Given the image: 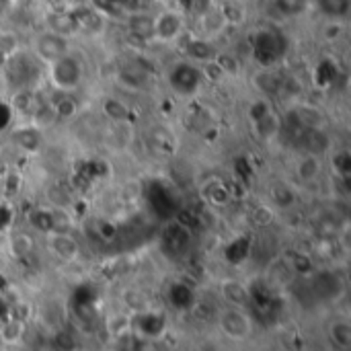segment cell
I'll list each match as a JSON object with an SVG mask.
<instances>
[{
  "label": "cell",
  "instance_id": "obj_1",
  "mask_svg": "<svg viewBox=\"0 0 351 351\" xmlns=\"http://www.w3.org/2000/svg\"><path fill=\"white\" fill-rule=\"evenodd\" d=\"M47 76L58 93H72L84 78V64L72 51L47 64Z\"/></svg>",
  "mask_w": 351,
  "mask_h": 351
},
{
  "label": "cell",
  "instance_id": "obj_2",
  "mask_svg": "<svg viewBox=\"0 0 351 351\" xmlns=\"http://www.w3.org/2000/svg\"><path fill=\"white\" fill-rule=\"evenodd\" d=\"M185 33V14L177 8H162L154 14V41L173 43Z\"/></svg>",
  "mask_w": 351,
  "mask_h": 351
},
{
  "label": "cell",
  "instance_id": "obj_3",
  "mask_svg": "<svg viewBox=\"0 0 351 351\" xmlns=\"http://www.w3.org/2000/svg\"><path fill=\"white\" fill-rule=\"evenodd\" d=\"M70 39L62 37L53 31L43 29L41 33H37L35 41H33V56L41 62V64H51L56 60H60L62 56L70 53Z\"/></svg>",
  "mask_w": 351,
  "mask_h": 351
},
{
  "label": "cell",
  "instance_id": "obj_4",
  "mask_svg": "<svg viewBox=\"0 0 351 351\" xmlns=\"http://www.w3.org/2000/svg\"><path fill=\"white\" fill-rule=\"evenodd\" d=\"M218 325L222 329V333L234 341H245L251 333H253V323H251V317L243 311V308H237V306H230L226 308L220 319H218Z\"/></svg>",
  "mask_w": 351,
  "mask_h": 351
},
{
  "label": "cell",
  "instance_id": "obj_5",
  "mask_svg": "<svg viewBox=\"0 0 351 351\" xmlns=\"http://www.w3.org/2000/svg\"><path fill=\"white\" fill-rule=\"evenodd\" d=\"M125 27L134 39H138L142 43L154 41V14L152 12H146V10L130 12L125 19Z\"/></svg>",
  "mask_w": 351,
  "mask_h": 351
},
{
  "label": "cell",
  "instance_id": "obj_6",
  "mask_svg": "<svg viewBox=\"0 0 351 351\" xmlns=\"http://www.w3.org/2000/svg\"><path fill=\"white\" fill-rule=\"evenodd\" d=\"M47 249L62 261H74L78 257V243L70 232H47Z\"/></svg>",
  "mask_w": 351,
  "mask_h": 351
},
{
  "label": "cell",
  "instance_id": "obj_7",
  "mask_svg": "<svg viewBox=\"0 0 351 351\" xmlns=\"http://www.w3.org/2000/svg\"><path fill=\"white\" fill-rule=\"evenodd\" d=\"M45 29L53 31L62 37L72 39L74 35H78V25L76 19L72 14V10H58V12H49L45 16Z\"/></svg>",
  "mask_w": 351,
  "mask_h": 351
},
{
  "label": "cell",
  "instance_id": "obj_8",
  "mask_svg": "<svg viewBox=\"0 0 351 351\" xmlns=\"http://www.w3.org/2000/svg\"><path fill=\"white\" fill-rule=\"evenodd\" d=\"M222 296H224V300L230 306H237V308H243L249 302V298H251L249 290L241 282H237V280L222 282Z\"/></svg>",
  "mask_w": 351,
  "mask_h": 351
},
{
  "label": "cell",
  "instance_id": "obj_9",
  "mask_svg": "<svg viewBox=\"0 0 351 351\" xmlns=\"http://www.w3.org/2000/svg\"><path fill=\"white\" fill-rule=\"evenodd\" d=\"M253 125H255V132H257L259 138H263V140H274V138L280 134V130H282V119H280L278 113L269 111V113H265L261 119L253 121Z\"/></svg>",
  "mask_w": 351,
  "mask_h": 351
},
{
  "label": "cell",
  "instance_id": "obj_10",
  "mask_svg": "<svg viewBox=\"0 0 351 351\" xmlns=\"http://www.w3.org/2000/svg\"><path fill=\"white\" fill-rule=\"evenodd\" d=\"M306 138V150L313 156H321L327 148H329V136L323 132V128H306L304 132Z\"/></svg>",
  "mask_w": 351,
  "mask_h": 351
},
{
  "label": "cell",
  "instance_id": "obj_11",
  "mask_svg": "<svg viewBox=\"0 0 351 351\" xmlns=\"http://www.w3.org/2000/svg\"><path fill=\"white\" fill-rule=\"evenodd\" d=\"M224 27H226V21H224V16H222L220 8L206 10V12L202 14V31H204L208 37L222 33V31H224Z\"/></svg>",
  "mask_w": 351,
  "mask_h": 351
},
{
  "label": "cell",
  "instance_id": "obj_12",
  "mask_svg": "<svg viewBox=\"0 0 351 351\" xmlns=\"http://www.w3.org/2000/svg\"><path fill=\"white\" fill-rule=\"evenodd\" d=\"M187 53H189V58H193V60H197V62H210V60L216 58L218 51L210 45L208 39L197 37V39H191V41H189Z\"/></svg>",
  "mask_w": 351,
  "mask_h": 351
},
{
  "label": "cell",
  "instance_id": "obj_13",
  "mask_svg": "<svg viewBox=\"0 0 351 351\" xmlns=\"http://www.w3.org/2000/svg\"><path fill=\"white\" fill-rule=\"evenodd\" d=\"M49 105H51V109H53L58 119H68L78 109V105H76V101L72 99L70 93H58V97L53 101H49Z\"/></svg>",
  "mask_w": 351,
  "mask_h": 351
},
{
  "label": "cell",
  "instance_id": "obj_14",
  "mask_svg": "<svg viewBox=\"0 0 351 351\" xmlns=\"http://www.w3.org/2000/svg\"><path fill=\"white\" fill-rule=\"evenodd\" d=\"M296 175L302 181H306V183L308 181H315L321 175V160H319V156L308 154V156L300 158L298 160V167H296Z\"/></svg>",
  "mask_w": 351,
  "mask_h": 351
},
{
  "label": "cell",
  "instance_id": "obj_15",
  "mask_svg": "<svg viewBox=\"0 0 351 351\" xmlns=\"http://www.w3.org/2000/svg\"><path fill=\"white\" fill-rule=\"evenodd\" d=\"M321 10L333 19V21H341L348 10H350V0H321Z\"/></svg>",
  "mask_w": 351,
  "mask_h": 351
},
{
  "label": "cell",
  "instance_id": "obj_16",
  "mask_svg": "<svg viewBox=\"0 0 351 351\" xmlns=\"http://www.w3.org/2000/svg\"><path fill=\"white\" fill-rule=\"evenodd\" d=\"M274 4L284 16H300L308 10V0H274Z\"/></svg>",
  "mask_w": 351,
  "mask_h": 351
},
{
  "label": "cell",
  "instance_id": "obj_17",
  "mask_svg": "<svg viewBox=\"0 0 351 351\" xmlns=\"http://www.w3.org/2000/svg\"><path fill=\"white\" fill-rule=\"evenodd\" d=\"M331 339L335 346H339L341 350H348L351 343V329L348 323L339 321V323H333L331 325Z\"/></svg>",
  "mask_w": 351,
  "mask_h": 351
},
{
  "label": "cell",
  "instance_id": "obj_18",
  "mask_svg": "<svg viewBox=\"0 0 351 351\" xmlns=\"http://www.w3.org/2000/svg\"><path fill=\"white\" fill-rule=\"evenodd\" d=\"M271 111V107H269V103L265 101V99H259V101H255L253 105H251V109H249V117L253 119V121H257V119H261L265 113H269Z\"/></svg>",
  "mask_w": 351,
  "mask_h": 351
},
{
  "label": "cell",
  "instance_id": "obj_19",
  "mask_svg": "<svg viewBox=\"0 0 351 351\" xmlns=\"http://www.w3.org/2000/svg\"><path fill=\"white\" fill-rule=\"evenodd\" d=\"M341 33H343V23H341V21H333V19H329L327 27H325V37L333 41V39H337Z\"/></svg>",
  "mask_w": 351,
  "mask_h": 351
},
{
  "label": "cell",
  "instance_id": "obj_20",
  "mask_svg": "<svg viewBox=\"0 0 351 351\" xmlns=\"http://www.w3.org/2000/svg\"><path fill=\"white\" fill-rule=\"evenodd\" d=\"M72 8H76V6H84V4H95V0H66Z\"/></svg>",
  "mask_w": 351,
  "mask_h": 351
}]
</instances>
